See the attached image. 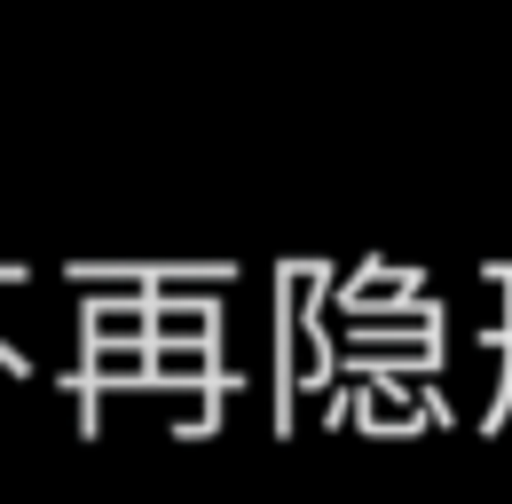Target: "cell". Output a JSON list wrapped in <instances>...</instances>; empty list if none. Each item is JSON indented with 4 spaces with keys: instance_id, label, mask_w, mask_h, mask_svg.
Returning <instances> with one entry per match:
<instances>
[{
    "instance_id": "4",
    "label": "cell",
    "mask_w": 512,
    "mask_h": 504,
    "mask_svg": "<svg viewBox=\"0 0 512 504\" xmlns=\"http://www.w3.org/2000/svg\"><path fill=\"white\" fill-rule=\"evenodd\" d=\"M0 284H24V260H0Z\"/></svg>"
},
{
    "instance_id": "3",
    "label": "cell",
    "mask_w": 512,
    "mask_h": 504,
    "mask_svg": "<svg viewBox=\"0 0 512 504\" xmlns=\"http://www.w3.org/2000/svg\"><path fill=\"white\" fill-rule=\"evenodd\" d=\"M0 371H8V378H40V371H32V355H24V347H8V339H0Z\"/></svg>"
},
{
    "instance_id": "1",
    "label": "cell",
    "mask_w": 512,
    "mask_h": 504,
    "mask_svg": "<svg viewBox=\"0 0 512 504\" xmlns=\"http://www.w3.org/2000/svg\"><path fill=\"white\" fill-rule=\"evenodd\" d=\"M150 300L158 292H95L79 308V347H150Z\"/></svg>"
},
{
    "instance_id": "2",
    "label": "cell",
    "mask_w": 512,
    "mask_h": 504,
    "mask_svg": "<svg viewBox=\"0 0 512 504\" xmlns=\"http://www.w3.org/2000/svg\"><path fill=\"white\" fill-rule=\"evenodd\" d=\"M150 347H221L213 292H158L150 300Z\"/></svg>"
}]
</instances>
